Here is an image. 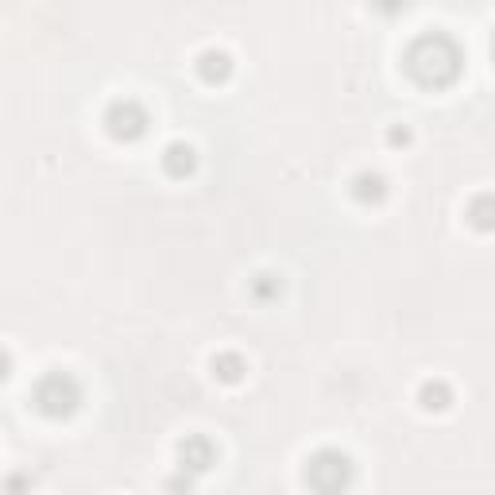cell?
<instances>
[{"label":"cell","instance_id":"1","mask_svg":"<svg viewBox=\"0 0 495 495\" xmlns=\"http://www.w3.org/2000/svg\"><path fill=\"white\" fill-rule=\"evenodd\" d=\"M403 70L422 90H445L465 70V51L449 31H422L403 51Z\"/></svg>","mask_w":495,"mask_h":495},{"label":"cell","instance_id":"2","mask_svg":"<svg viewBox=\"0 0 495 495\" xmlns=\"http://www.w3.org/2000/svg\"><path fill=\"white\" fill-rule=\"evenodd\" d=\"M81 403H86V387H81V379L74 372H66V368L43 372L36 379V387H31V406L51 422L74 418L81 410Z\"/></svg>","mask_w":495,"mask_h":495},{"label":"cell","instance_id":"3","mask_svg":"<svg viewBox=\"0 0 495 495\" xmlns=\"http://www.w3.org/2000/svg\"><path fill=\"white\" fill-rule=\"evenodd\" d=\"M302 480L313 495H344L356 480V465L353 457L344 449H333V445H325V449H313L306 457V469H302Z\"/></svg>","mask_w":495,"mask_h":495},{"label":"cell","instance_id":"4","mask_svg":"<svg viewBox=\"0 0 495 495\" xmlns=\"http://www.w3.org/2000/svg\"><path fill=\"white\" fill-rule=\"evenodd\" d=\"M105 132L117 143H136L147 136V128H152V117H147V109L136 101V97H117V101H109L105 109Z\"/></svg>","mask_w":495,"mask_h":495},{"label":"cell","instance_id":"5","mask_svg":"<svg viewBox=\"0 0 495 495\" xmlns=\"http://www.w3.org/2000/svg\"><path fill=\"white\" fill-rule=\"evenodd\" d=\"M213 465H217V445H213L205 434H186L183 441H178V472L186 476H202L209 472Z\"/></svg>","mask_w":495,"mask_h":495},{"label":"cell","instance_id":"6","mask_svg":"<svg viewBox=\"0 0 495 495\" xmlns=\"http://www.w3.org/2000/svg\"><path fill=\"white\" fill-rule=\"evenodd\" d=\"M194 66H197V78H202L205 86H221V81L233 78V55L221 51V47H205Z\"/></svg>","mask_w":495,"mask_h":495},{"label":"cell","instance_id":"7","mask_svg":"<svg viewBox=\"0 0 495 495\" xmlns=\"http://www.w3.org/2000/svg\"><path fill=\"white\" fill-rule=\"evenodd\" d=\"M159 163H163V171H167L171 178H190L197 171V152H194V143H186V140H171L167 147H163Z\"/></svg>","mask_w":495,"mask_h":495},{"label":"cell","instance_id":"8","mask_svg":"<svg viewBox=\"0 0 495 495\" xmlns=\"http://www.w3.org/2000/svg\"><path fill=\"white\" fill-rule=\"evenodd\" d=\"M349 194L356 197L360 205H379V202H384V197H387V178L379 174V171H360V174L353 178Z\"/></svg>","mask_w":495,"mask_h":495},{"label":"cell","instance_id":"9","mask_svg":"<svg viewBox=\"0 0 495 495\" xmlns=\"http://www.w3.org/2000/svg\"><path fill=\"white\" fill-rule=\"evenodd\" d=\"M209 368H213V375H217L221 384H240L244 372H248V360L240 353H233V349H225V353H217L209 360Z\"/></svg>","mask_w":495,"mask_h":495},{"label":"cell","instance_id":"10","mask_svg":"<svg viewBox=\"0 0 495 495\" xmlns=\"http://www.w3.org/2000/svg\"><path fill=\"white\" fill-rule=\"evenodd\" d=\"M453 403V387L445 384V379H426L418 387V406L422 410H449Z\"/></svg>","mask_w":495,"mask_h":495},{"label":"cell","instance_id":"11","mask_svg":"<svg viewBox=\"0 0 495 495\" xmlns=\"http://www.w3.org/2000/svg\"><path fill=\"white\" fill-rule=\"evenodd\" d=\"M248 290H252V299L256 302H279L283 299V275H275V271H259L252 283H248Z\"/></svg>","mask_w":495,"mask_h":495},{"label":"cell","instance_id":"12","mask_svg":"<svg viewBox=\"0 0 495 495\" xmlns=\"http://www.w3.org/2000/svg\"><path fill=\"white\" fill-rule=\"evenodd\" d=\"M469 217H472V225L480 228V233H488V228L495 225V221H491V194H476V202H472V209H469Z\"/></svg>","mask_w":495,"mask_h":495},{"label":"cell","instance_id":"13","mask_svg":"<svg viewBox=\"0 0 495 495\" xmlns=\"http://www.w3.org/2000/svg\"><path fill=\"white\" fill-rule=\"evenodd\" d=\"M167 495H194V476L174 472L171 480H167Z\"/></svg>","mask_w":495,"mask_h":495},{"label":"cell","instance_id":"14","mask_svg":"<svg viewBox=\"0 0 495 495\" xmlns=\"http://www.w3.org/2000/svg\"><path fill=\"white\" fill-rule=\"evenodd\" d=\"M27 488H31V476H27V472H12L8 480H5V491H8V495H24Z\"/></svg>","mask_w":495,"mask_h":495},{"label":"cell","instance_id":"15","mask_svg":"<svg viewBox=\"0 0 495 495\" xmlns=\"http://www.w3.org/2000/svg\"><path fill=\"white\" fill-rule=\"evenodd\" d=\"M387 143H391V147H406V143H410V128H406V124H391V128H387Z\"/></svg>","mask_w":495,"mask_h":495},{"label":"cell","instance_id":"16","mask_svg":"<svg viewBox=\"0 0 495 495\" xmlns=\"http://www.w3.org/2000/svg\"><path fill=\"white\" fill-rule=\"evenodd\" d=\"M8 375H12V356H8L5 349H0V384H5Z\"/></svg>","mask_w":495,"mask_h":495}]
</instances>
